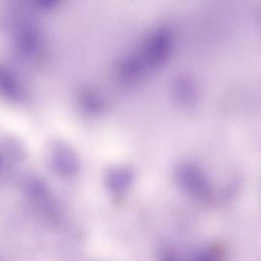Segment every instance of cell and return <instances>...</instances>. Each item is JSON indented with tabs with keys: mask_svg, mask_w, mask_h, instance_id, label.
Returning a JSON list of instances; mask_svg holds the SVG:
<instances>
[{
	"mask_svg": "<svg viewBox=\"0 0 261 261\" xmlns=\"http://www.w3.org/2000/svg\"><path fill=\"white\" fill-rule=\"evenodd\" d=\"M22 93V85L16 73L6 66H0V96L5 100L17 101Z\"/></svg>",
	"mask_w": 261,
	"mask_h": 261,
	"instance_id": "obj_1",
	"label": "cell"
},
{
	"mask_svg": "<svg viewBox=\"0 0 261 261\" xmlns=\"http://www.w3.org/2000/svg\"><path fill=\"white\" fill-rule=\"evenodd\" d=\"M52 164L58 172L66 175L75 171L77 162L69 149L64 148V146H57L52 154Z\"/></svg>",
	"mask_w": 261,
	"mask_h": 261,
	"instance_id": "obj_2",
	"label": "cell"
},
{
	"mask_svg": "<svg viewBox=\"0 0 261 261\" xmlns=\"http://www.w3.org/2000/svg\"><path fill=\"white\" fill-rule=\"evenodd\" d=\"M17 49L25 56H31L37 53L40 46L39 34L32 28L21 29L16 36Z\"/></svg>",
	"mask_w": 261,
	"mask_h": 261,
	"instance_id": "obj_3",
	"label": "cell"
},
{
	"mask_svg": "<svg viewBox=\"0 0 261 261\" xmlns=\"http://www.w3.org/2000/svg\"><path fill=\"white\" fill-rule=\"evenodd\" d=\"M178 173H179L180 181L191 192H195V193L205 192L206 190L205 181L201 173L197 171L194 167L186 165L179 169Z\"/></svg>",
	"mask_w": 261,
	"mask_h": 261,
	"instance_id": "obj_4",
	"label": "cell"
},
{
	"mask_svg": "<svg viewBox=\"0 0 261 261\" xmlns=\"http://www.w3.org/2000/svg\"><path fill=\"white\" fill-rule=\"evenodd\" d=\"M129 179H130V174L127 170L115 169L109 174L108 184H109V187L114 192H120L128 186Z\"/></svg>",
	"mask_w": 261,
	"mask_h": 261,
	"instance_id": "obj_5",
	"label": "cell"
}]
</instances>
